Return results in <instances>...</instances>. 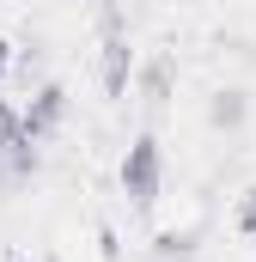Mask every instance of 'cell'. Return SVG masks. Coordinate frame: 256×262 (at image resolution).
<instances>
[{"instance_id":"3957f363","label":"cell","mask_w":256,"mask_h":262,"mask_svg":"<svg viewBox=\"0 0 256 262\" xmlns=\"http://www.w3.org/2000/svg\"><path fill=\"white\" fill-rule=\"evenodd\" d=\"M128 73H134V49H128V37L116 31V18H110V31H104V92L110 98L128 92Z\"/></svg>"},{"instance_id":"5b68a950","label":"cell","mask_w":256,"mask_h":262,"mask_svg":"<svg viewBox=\"0 0 256 262\" xmlns=\"http://www.w3.org/2000/svg\"><path fill=\"white\" fill-rule=\"evenodd\" d=\"M12 128H18V104H12V98H0V140H6Z\"/></svg>"},{"instance_id":"7a4b0ae2","label":"cell","mask_w":256,"mask_h":262,"mask_svg":"<svg viewBox=\"0 0 256 262\" xmlns=\"http://www.w3.org/2000/svg\"><path fill=\"white\" fill-rule=\"evenodd\" d=\"M61 122H67V85L61 79H43V85L18 104V134H31V140L43 146V140L61 134Z\"/></svg>"},{"instance_id":"6da1fadb","label":"cell","mask_w":256,"mask_h":262,"mask_svg":"<svg viewBox=\"0 0 256 262\" xmlns=\"http://www.w3.org/2000/svg\"><path fill=\"white\" fill-rule=\"evenodd\" d=\"M116 177H122V195L134 201V207H153V201H159V189H165V152H159L153 134H134V140H128Z\"/></svg>"},{"instance_id":"8992f818","label":"cell","mask_w":256,"mask_h":262,"mask_svg":"<svg viewBox=\"0 0 256 262\" xmlns=\"http://www.w3.org/2000/svg\"><path fill=\"white\" fill-rule=\"evenodd\" d=\"M6 67H12V43L0 37V79H6Z\"/></svg>"},{"instance_id":"277c9868","label":"cell","mask_w":256,"mask_h":262,"mask_svg":"<svg viewBox=\"0 0 256 262\" xmlns=\"http://www.w3.org/2000/svg\"><path fill=\"white\" fill-rule=\"evenodd\" d=\"M238 232L256 238V189H244V201H238Z\"/></svg>"}]
</instances>
